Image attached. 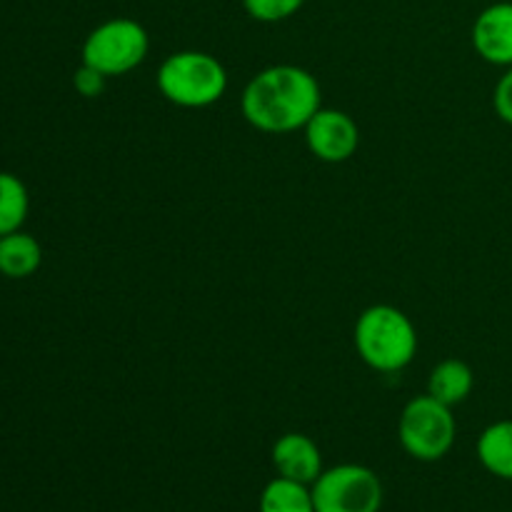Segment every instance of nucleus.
Listing matches in <instances>:
<instances>
[{"instance_id":"1","label":"nucleus","mask_w":512,"mask_h":512,"mask_svg":"<svg viewBox=\"0 0 512 512\" xmlns=\"http://www.w3.org/2000/svg\"><path fill=\"white\" fill-rule=\"evenodd\" d=\"M245 120L263 133L303 130L323 108L320 83L300 65H270L255 73L240 98Z\"/></svg>"},{"instance_id":"2","label":"nucleus","mask_w":512,"mask_h":512,"mask_svg":"<svg viewBox=\"0 0 512 512\" xmlns=\"http://www.w3.org/2000/svg\"><path fill=\"white\" fill-rule=\"evenodd\" d=\"M355 350L368 368L400 373L418 353V330L395 305H370L355 323Z\"/></svg>"},{"instance_id":"3","label":"nucleus","mask_w":512,"mask_h":512,"mask_svg":"<svg viewBox=\"0 0 512 512\" xmlns=\"http://www.w3.org/2000/svg\"><path fill=\"white\" fill-rule=\"evenodd\" d=\"M158 90L178 108H208L228 90V70L203 50H178L160 63Z\"/></svg>"},{"instance_id":"4","label":"nucleus","mask_w":512,"mask_h":512,"mask_svg":"<svg viewBox=\"0 0 512 512\" xmlns=\"http://www.w3.org/2000/svg\"><path fill=\"white\" fill-rule=\"evenodd\" d=\"M458 438L453 408L433 395H415L398 420V440L405 453L423 463H435L453 450Z\"/></svg>"},{"instance_id":"5","label":"nucleus","mask_w":512,"mask_h":512,"mask_svg":"<svg viewBox=\"0 0 512 512\" xmlns=\"http://www.w3.org/2000/svg\"><path fill=\"white\" fill-rule=\"evenodd\" d=\"M150 50V35L133 18H110L95 25L85 38L80 60L105 78L125 75L138 68Z\"/></svg>"},{"instance_id":"6","label":"nucleus","mask_w":512,"mask_h":512,"mask_svg":"<svg viewBox=\"0 0 512 512\" xmlns=\"http://www.w3.org/2000/svg\"><path fill=\"white\" fill-rule=\"evenodd\" d=\"M315 512H380L383 483L365 465L345 463L320 473L310 485Z\"/></svg>"},{"instance_id":"7","label":"nucleus","mask_w":512,"mask_h":512,"mask_svg":"<svg viewBox=\"0 0 512 512\" xmlns=\"http://www.w3.org/2000/svg\"><path fill=\"white\" fill-rule=\"evenodd\" d=\"M303 130L308 150L323 163H345L358 153L360 128L345 110L320 108Z\"/></svg>"},{"instance_id":"8","label":"nucleus","mask_w":512,"mask_h":512,"mask_svg":"<svg viewBox=\"0 0 512 512\" xmlns=\"http://www.w3.org/2000/svg\"><path fill=\"white\" fill-rule=\"evenodd\" d=\"M473 48L485 63L510 68L512 65V3H493L475 18Z\"/></svg>"},{"instance_id":"9","label":"nucleus","mask_w":512,"mask_h":512,"mask_svg":"<svg viewBox=\"0 0 512 512\" xmlns=\"http://www.w3.org/2000/svg\"><path fill=\"white\" fill-rule=\"evenodd\" d=\"M273 468L280 478L295 480V483L313 485L323 473V455L318 443L303 433H285L273 445Z\"/></svg>"},{"instance_id":"10","label":"nucleus","mask_w":512,"mask_h":512,"mask_svg":"<svg viewBox=\"0 0 512 512\" xmlns=\"http://www.w3.org/2000/svg\"><path fill=\"white\" fill-rule=\"evenodd\" d=\"M43 265V248L38 238L25 230L0 235V275L10 280H25Z\"/></svg>"},{"instance_id":"11","label":"nucleus","mask_w":512,"mask_h":512,"mask_svg":"<svg viewBox=\"0 0 512 512\" xmlns=\"http://www.w3.org/2000/svg\"><path fill=\"white\" fill-rule=\"evenodd\" d=\"M475 388V375L468 363L458 358H448L430 370L428 378V395L445 405H460L470 398Z\"/></svg>"},{"instance_id":"12","label":"nucleus","mask_w":512,"mask_h":512,"mask_svg":"<svg viewBox=\"0 0 512 512\" xmlns=\"http://www.w3.org/2000/svg\"><path fill=\"white\" fill-rule=\"evenodd\" d=\"M480 465L500 480H512V420H498L480 433L475 445Z\"/></svg>"},{"instance_id":"13","label":"nucleus","mask_w":512,"mask_h":512,"mask_svg":"<svg viewBox=\"0 0 512 512\" xmlns=\"http://www.w3.org/2000/svg\"><path fill=\"white\" fill-rule=\"evenodd\" d=\"M260 512H315L310 485L295 483L288 478H275L260 493Z\"/></svg>"},{"instance_id":"14","label":"nucleus","mask_w":512,"mask_h":512,"mask_svg":"<svg viewBox=\"0 0 512 512\" xmlns=\"http://www.w3.org/2000/svg\"><path fill=\"white\" fill-rule=\"evenodd\" d=\"M30 213V195L23 180L0 170V235L23 230Z\"/></svg>"},{"instance_id":"15","label":"nucleus","mask_w":512,"mask_h":512,"mask_svg":"<svg viewBox=\"0 0 512 512\" xmlns=\"http://www.w3.org/2000/svg\"><path fill=\"white\" fill-rule=\"evenodd\" d=\"M305 0H243L245 13L258 23H280L298 13Z\"/></svg>"},{"instance_id":"16","label":"nucleus","mask_w":512,"mask_h":512,"mask_svg":"<svg viewBox=\"0 0 512 512\" xmlns=\"http://www.w3.org/2000/svg\"><path fill=\"white\" fill-rule=\"evenodd\" d=\"M493 108L503 123L512 125V65L510 68H505V73L500 75L498 85H495Z\"/></svg>"},{"instance_id":"17","label":"nucleus","mask_w":512,"mask_h":512,"mask_svg":"<svg viewBox=\"0 0 512 512\" xmlns=\"http://www.w3.org/2000/svg\"><path fill=\"white\" fill-rule=\"evenodd\" d=\"M105 80H108L105 75H100L98 70L90 68V65H83V63H80V68L75 70V75H73L75 90H78L80 95H85V98H95V95L103 93Z\"/></svg>"}]
</instances>
